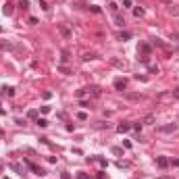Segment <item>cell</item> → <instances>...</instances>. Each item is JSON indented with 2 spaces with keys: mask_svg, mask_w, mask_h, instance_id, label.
<instances>
[{
  "mask_svg": "<svg viewBox=\"0 0 179 179\" xmlns=\"http://www.w3.org/2000/svg\"><path fill=\"white\" fill-rule=\"evenodd\" d=\"M150 50H152V48H150V44H148V42H142L140 46H138V54H142V56H140V60H142V62H148Z\"/></svg>",
  "mask_w": 179,
  "mask_h": 179,
  "instance_id": "obj_1",
  "label": "cell"
},
{
  "mask_svg": "<svg viewBox=\"0 0 179 179\" xmlns=\"http://www.w3.org/2000/svg\"><path fill=\"white\" fill-rule=\"evenodd\" d=\"M125 87H127V79H125V77H117V79H115V90L123 92Z\"/></svg>",
  "mask_w": 179,
  "mask_h": 179,
  "instance_id": "obj_2",
  "label": "cell"
},
{
  "mask_svg": "<svg viewBox=\"0 0 179 179\" xmlns=\"http://www.w3.org/2000/svg\"><path fill=\"white\" fill-rule=\"evenodd\" d=\"M27 167L31 169V171H33L35 175H40V177H44V175H46V171H44V169H42V167H38V165H33V163H31V160H27Z\"/></svg>",
  "mask_w": 179,
  "mask_h": 179,
  "instance_id": "obj_3",
  "label": "cell"
},
{
  "mask_svg": "<svg viewBox=\"0 0 179 179\" xmlns=\"http://www.w3.org/2000/svg\"><path fill=\"white\" fill-rule=\"evenodd\" d=\"M85 90H87V94H92L94 98H98V96L102 94V90L98 87V85H90V87H85Z\"/></svg>",
  "mask_w": 179,
  "mask_h": 179,
  "instance_id": "obj_4",
  "label": "cell"
},
{
  "mask_svg": "<svg viewBox=\"0 0 179 179\" xmlns=\"http://www.w3.org/2000/svg\"><path fill=\"white\" fill-rule=\"evenodd\" d=\"M156 165H158V169H167L169 167V158L167 156H158L156 158Z\"/></svg>",
  "mask_w": 179,
  "mask_h": 179,
  "instance_id": "obj_5",
  "label": "cell"
},
{
  "mask_svg": "<svg viewBox=\"0 0 179 179\" xmlns=\"http://www.w3.org/2000/svg\"><path fill=\"white\" fill-rule=\"evenodd\" d=\"M175 129H177V123H169V125H165V127H160L163 133H173Z\"/></svg>",
  "mask_w": 179,
  "mask_h": 179,
  "instance_id": "obj_6",
  "label": "cell"
},
{
  "mask_svg": "<svg viewBox=\"0 0 179 179\" xmlns=\"http://www.w3.org/2000/svg\"><path fill=\"white\" fill-rule=\"evenodd\" d=\"M58 31H60L62 35H65V38H67V40L71 38V29L67 27V25H58Z\"/></svg>",
  "mask_w": 179,
  "mask_h": 179,
  "instance_id": "obj_7",
  "label": "cell"
},
{
  "mask_svg": "<svg viewBox=\"0 0 179 179\" xmlns=\"http://www.w3.org/2000/svg\"><path fill=\"white\" fill-rule=\"evenodd\" d=\"M131 129V123H121V125H117V131L119 133H125V131H129Z\"/></svg>",
  "mask_w": 179,
  "mask_h": 179,
  "instance_id": "obj_8",
  "label": "cell"
},
{
  "mask_svg": "<svg viewBox=\"0 0 179 179\" xmlns=\"http://www.w3.org/2000/svg\"><path fill=\"white\" fill-rule=\"evenodd\" d=\"M127 100H144V94H125Z\"/></svg>",
  "mask_w": 179,
  "mask_h": 179,
  "instance_id": "obj_9",
  "label": "cell"
},
{
  "mask_svg": "<svg viewBox=\"0 0 179 179\" xmlns=\"http://www.w3.org/2000/svg\"><path fill=\"white\" fill-rule=\"evenodd\" d=\"M150 44H152V46H156V48H165V42H160L158 38H152V42H150Z\"/></svg>",
  "mask_w": 179,
  "mask_h": 179,
  "instance_id": "obj_10",
  "label": "cell"
},
{
  "mask_svg": "<svg viewBox=\"0 0 179 179\" xmlns=\"http://www.w3.org/2000/svg\"><path fill=\"white\" fill-rule=\"evenodd\" d=\"M115 23H117L119 27H125V19H123L121 15H115Z\"/></svg>",
  "mask_w": 179,
  "mask_h": 179,
  "instance_id": "obj_11",
  "label": "cell"
},
{
  "mask_svg": "<svg viewBox=\"0 0 179 179\" xmlns=\"http://www.w3.org/2000/svg\"><path fill=\"white\" fill-rule=\"evenodd\" d=\"M111 62H113L115 67H119V69H125V62H123V60H119V58H111Z\"/></svg>",
  "mask_w": 179,
  "mask_h": 179,
  "instance_id": "obj_12",
  "label": "cell"
},
{
  "mask_svg": "<svg viewBox=\"0 0 179 179\" xmlns=\"http://www.w3.org/2000/svg\"><path fill=\"white\" fill-rule=\"evenodd\" d=\"M2 11H4V15H11V13H13V4H11V2H6Z\"/></svg>",
  "mask_w": 179,
  "mask_h": 179,
  "instance_id": "obj_13",
  "label": "cell"
},
{
  "mask_svg": "<svg viewBox=\"0 0 179 179\" xmlns=\"http://www.w3.org/2000/svg\"><path fill=\"white\" fill-rule=\"evenodd\" d=\"M35 123H38V127H42V129L48 127V121H46V119H35Z\"/></svg>",
  "mask_w": 179,
  "mask_h": 179,
  "instance_id": "obj_14",
  "label": "cell"
},
{
  "mask_svg": "<svg viewBox=\"0 0 179 179\" xmlns=\"http://www.w3.org/2000/svg\"><path fill=\"white\" fill-rule=\"evenodd\" d=\"M133 15H136V17H144V8H142V6L133 8Z\"/></svg>",
  "mask_w": 179,
  "mask_h": 179,
  "instance_id": "obj_15",
  "label": "cell"
},
{
  "mask_svg": "<svg viewBox=\"0 0 179 179\" xmlns=\"http://www.w3.org/2000/svg\"><path fill=\"white\" fill-rule=\"evenodd\" d=\"M19 6L23 8V11H27V8H29V2H27V0H19Z\"/></svg>",
  "mask_w": 179,
  "mask_h": 179,
  "instance_id": "obj_16",
  "label": "cell"
},
{
  "mask_svg": "<svg viewBox=\"0 0 179 179\" xmlns=\"http://www.w3.org/2000/svg\"><path fill=\"white\" fill-rule=\"evenodd\" d=\"M119 38H121V40H129V38H131V33H129V31H121V33H119Z\"/></svg>",
  "mask_w": 179,
  "mask_h": 179,
  "instance_id": "obj_17",
  "label": "cell"
},
{
  "mask_svg": "<svg viewBox=\"0 0 179 179\" xmlns=\"http://www.w3.org/2000/svg\"><path fill=\"white\" fill-rule=\"evenodd\" d=\"M40 8H42V11H48L50 6H48V2H44V0H40Z\"/></svg>",
  "mask_w": 179,
  "mask_h": 179,
  "instance_id": "obj_18",
  "label": "cell"
},
{
  "mask_svg": "<svg viewBox=\"0 0 179 179\" xmlns=\"http://www.w3.org/2000/svg\"><path fill=\"white\" fill-rule=\"evenodd\" d=\"M85 94H87V90H77V94H75V96H77V98H83Z\"/></svg>",
  "mask_w": 179,
  "mask_h": 179,
  "instance_id": "obj_19",
  "label": "cell"
},
{
  "mask_svg": "<svg viewBox=\"0 0 179 179\" xmlns=\"http://www.w3.org/2000/svg\"><path fill=\"white\" fill-rule=\"evenodd\" d=\"M27 117H29V119H38V111H29Z\"/></svg>",
  "mask_w": 179,
  "mask_h": 179,
  "instance_id": "obj_20",
  "label": "cell"
},
{
  "mask_svg": "<svg viewBox=\"0 0 179 179\" xmlns=\"http://www.w3.org/2000/svg\"><path fill=\"white\" fill-rule=\"evenodd\" d=\"M113 154H117V156H121V154H123V150H121L119 146H115V148H113Z\"/></svg>",
  "mask_w": 179,
  "mask_h": 179,
  "instance_id": "obj_21",
  "label": "cell"
},
{
  "mask_svg": "<svg viewBox=\"0 0 179 179\" xmlns=\"http://www.w3.org/2000/svg\"><path fill=\"white\" fill-rule=\"evenodd\" d=\"M148 71L150 73H158V67L156 65H148Z\"/></svg>",
  "mask_w": 179,
  "mask_h": 179,
  "instance_id": "obj_22",
  "label": "cell"
},
{
  "mask_svg": "<svg viewBox=\"0 0 179 179\" xmlns=\"http://www.w3.org/2000/svg\"><path fill=\"white\" fill-rule=\"evenodd\" d=\"M169 165H173V167L179 169V158H171V160H169Z\"/></svg>",
  "mask_w": 179,
  "mask_h": 179,
  "instance_id": "obj_23",
  "label": "cell"
},
{
  "mask_svg": "<svg viewBox=\"0 0 179 179\" xmlns=\"http://www.w3.org/2000/svg\"><path fill=\"white\" fill-rule=\"evenodd\" d=\"M96 179H108V175H106L104 171H100V173H98V175H96Z\"/></svg>",
  "mask_w": 179,
  "mask_h": 179,
  "instance_id": "obj_24",
  "label": "cell"
},
{
  "mask_svg": "<svg viewBox=\"0 0 179 179\" xmlns=\"http://www.w3.org/2000/svg\"><path fill=\"white\" fill-rule=\"evenodd\" d=\"M108 6H111V11H113V13H117V11H119V6H117V2H111Z\"/></svg>",
  "mask_w": 179,
  "mask_h": 179,
  "instance_id": "obj_25",
  "label": "cell"
},
{
  "mask_svg": "<svg viewBox=\"0 0 179 179\" xmlns=\"http://www.w3.org/2000/svg\"><path fill=\"white\" fill-rule=\"evenodd\" d=\"M77 119H79V121H85L87 115H85V113H77Z\"/></svg>",
  "mask_w": 179,
  "mask_h": 179,
  "instance_id": "obj_26",
  "label": "cell"
},
{
  "mask_svg": "<svg viewBox=\"0 0 179 179\" xmlns=\"http://www.w3.org/2000/svg\"><path fill=\"white\" fill-rule=\"evenodd\" d=\"M131 129H136V131H140V129H142V123H131Z\"/></svg>",
  "mask_w": 179,
  "mask_h": 179,
  "instance_id": "obj_27",
  "label": "cell"
},
{
  "mask_svg": "<svg viewBox=\"0 0 179 179\" xmlns=\"http://www.w3.org/2000/svg\"><path fill=\"white\" fill-rule=\"evenodd\" d=\"M152 121H154V117H152V115H148V117H146V119H144V123H146V125H150V123H152Z\"/></svg>",
  "mask_w": 179,
  "mask_h": 179,
  "instance_id": "obj_28",
  "label": "cell"
},
{
  "mask_svg": "<svg viewBox=\"0 0 179 179\" xmlns=\"http://www.w3.org/2000/svg\"><path fill=\"white\" fill-rule=\"evenodd\" d=\"M77 179H90L87 173H77Z\"/></svg>",
  "mask_w": 179,
  "mask_h": 179,
  "instance_id": "obj_29",
  "label": "cell"
},
{
  "mask_svg": "<svg viewBox=\"0 0 179 179\" xmlns=\"http://www.w3.org/2000/svg\"><path fill=\"white\" fill-rule=\"evenodd\" d=\"M58 71H60V73H65V75H69V73H71V71H69V69H67V67H65V65H62V67H60V69H58Z\"/></svg>",
  "mask_w": 179,
  "mask_h": 179,
  "instance_id": "obj_30",
  "label": "cell"
},
{
  "mask_svg": "<svg viewBox=\"0 0 179 179\" xmlns=\"http://www.w3.org/2000/svg\"><path fill=\"white\" fill-rule=\"evenodd\" d=\"M60 60H62V62H67V60H69V52H62V56H60Z\"/></svg>",
  "mask_w": 179,
  "mask_h": 179,
  "instance_id": "obj_31",
  "label": "cell"
},
{
  "mask_svg": "<svg viewBox=\"0 0 179 179\" xmlns=\"http://www.w3.org/2000/svg\"><path fill=\"white\" fill-rule=\"evenodd\" d=\"M90 11H92V13H100V6L94 4V6H90Z\"/></svg>",
  "mask_w": 179,
  "mask_h": 179,
  "instance_id": "obj_32",
  "label": "cell"
},
{
  "mask_svg": "<svg viewBox=\"0 0 179 179\" xmlns=\"http://www.w3.org/2000/svg\"><path fill=\"white\" fill-rule=\"evenodd\" d=\"M0 48H13V46H11L8 42H0Z\"/></svg>",
  "mask_w": 179,
  "mask_h": 179,
  "instance_id": "obj_33",
  "label": "cell"
},
{
  "mask_svg": "<svg viewBox=\"0 0 179 179\" xmlns=\"http://www.w3.org/2000/svg\"><path fill=\"white\" fill-rule=\"evenodd\" d=\"M42 96H44V100H50V98H52V94H50V92H44Z\"/></svg>",
  "mask_w": 179,
  "mask_h": 179,
  "instance_id": "obj_34",
  "label": "cell"
},
{
  "mask_svg": "<svg viewBox=\"0 0 179 179\" xmlns=\"http://www.w3.org/2000/svg\"><path fill=\"white\" fill-rule=\"evenodd\" d=\"M171 40H175V42L179 44V33H171Z\"/></svg>",
  "mask_w": 179,
  "mask_h": 179,
  "instance_id": "obj_35",
  "label": "cell"
},
{
  "mask_svg": "<svg viewBox=\"0 0 179 179\" xmlns=\"http://www.w3.org/2000/svg\"><path fill=\"white\" fill-rule=\"evenodd\" d=\"M90 58H96V54H83V60H90Z\"/></svg>",
  "mask_w": 179,
  "mask_h": 179,
  "instance_id": "obj_36",
  "label": "cell"
},
{
  "mask_svg": "<svg viewBox=\"0 0 179 179\" xmlns=\"http://www.w3.org/2000/svg\"><path fill=\"white\" fill-rule=\"evenodd\" d=\"M60 177H62V179H71V175H69L67 171H62V175H60Z\"/></svg>",
  "mask_w": 179,
  "mask_h": 179,
  "instance_id": "obj_37",
  "label": "cell"
},
{
  "mask_svg": "<svg viewBox=\"0 0 179 179\" xmlns=\"http://www.w3.org/2000/svg\"><path fill=\"white\" fill-rule=\"evenodd\" d=\"M173 96H177V98H179V85L175 87V92H173Z\"/></svg>",
  "mask_w": 179,
  "mask_h": 179,
  "instance_id": "obj_38",
  "label": "cell"
},
{
  "mask_svg": "<svg viewBox=\"0 0 179 179\" xmlns=\"http://www.w3.org/2000/svg\"><path fill=\"white\" fill-rule=\"evenodd\" d=\"M156 179H171V177H167V175H163V177H156Z\"/></svg>",
  "mask_w": 179,
  "mask_h": 179,
  "instance_id": "obj_39",
  "label": "cell"
},
{
  "mask_svg": "<svg viewBox=\"0 0 179 179\" xmlns=\"http://www.w3.org/2000/svg\"><path fill=\"white\" fill-rule=\"evenodd\" d=\"M2 169H4V167H2V165H0V173H2Z\"/></svg>",
  "mask_w": 179,
  "mask_h": 179,
  "instance_id": "obj_40",
  "label": "cell"
},
{
  "mask_svg": "<svg viewBox=\"0 0 179 179\" xmlns=\"http://www.w3.org/2000/svg\"><path fill=\"white\" fill-rule=\"evenodd\" d=\"M0 113H4V108H2V106H0Z\"/></svg>",
  "mask_w": 179,
  "mask_h": 179,
  "instance_id": "obj_41",
  "label": "cell"
},
{
  "mask_svg": "<svg viewBox=\"0 0 179 179\" xmlns=\"http://www.w3.org/2000/svg\"><path fill=\"white\" fill-rule=\"evenodd\" d=\"M4 179H8V177H4Z\"/></svg>",
  "mask_w": 179,
  "mask_h": 179,
  "instance_id": "obj_42",
  "label": "cell"
}]
</instances>
